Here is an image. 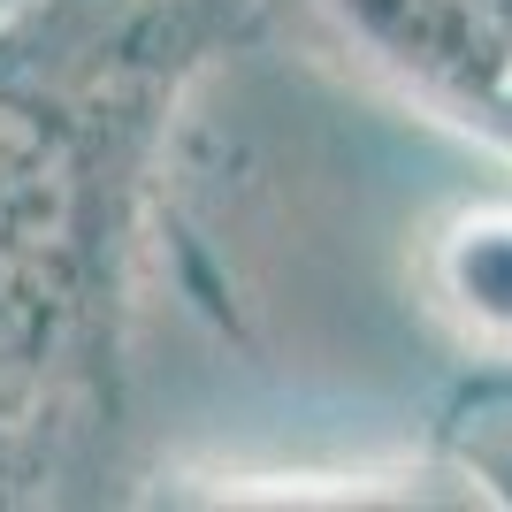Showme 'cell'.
<instances>
[{
	"label": "cell",
	"mask_w": 512,
	"mask_h": 512,
	"mask_svg": "<svg viewBox=\"0 0 512 512\" xmlns=\"http://www.w3.org/2000/svg\"><path fill=\"white\" fill-rule=\"evenodd\" d=\"M337 23L436 115L512 146V8L505 0H329Z\"/></svg>",
	"instance_id": "obj_1"
},
{
	"label": "cell",
	"mask_w": 512,
	"mask_h": 512,
	"mask_svg": "<svg viewBox=\"0 0 512 512\" xmlns=\"http://www.w3.org/2000/svg\"><path fill=\"white\" fill-rule=\"evenodd\" d=\"M436 306L459 321L467 344L512 352V207H474L436 237Z\"/></svg>",
	"instance_id": "obj_2"
},
{
	"label": "cell",
	"mask_w": 512,
	"mask_h": 512,
	"mask_svg": "<svg viewBox=\"0 0 512 512\" xmlns=\"http://www.w3.org/2000/svg\"><path fill=\"white\" fill-rule=\"evenodd\" d=\"M0 8H16V0H0Z\"/></svg>",
	"instance_id": "obj_3"
}]
</instances>
